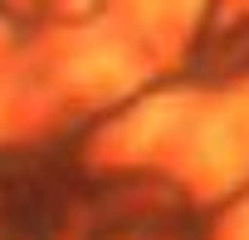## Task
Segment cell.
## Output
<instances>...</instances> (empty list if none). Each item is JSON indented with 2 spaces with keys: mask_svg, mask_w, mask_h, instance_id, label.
<instances>
[{
  "mask_svg": "<svg viewBox=\"0 0 249 240\" xmlns=\"http://www.w3.org/2000/svg\"><path fill=\"white\" fill-rule=\"evenodd\" d=\"M244 147H249V138L239 128V118H210L205 133H200V142H196V157L210 172H234L244 162Z\"/></svg>",
  "mask_w": 249,
  "mask_h": 240,
  "instance_id": "1",
  "label": "cell"
},
{
  "mask_svg": "<svg viewBox=\"0 0 249 240\" xmlns=\"http://www.w3.org/2000/svg\"><path fill=\"white\" fill-rule=\"evenodd\" d=\"M157 10H176V5H186V0H152Z\"/></svg>",
  "mask_w": 249,
  "mask_h": 240,
  "instance_id": "2",
  "label": "cell"
}]
</instances>
